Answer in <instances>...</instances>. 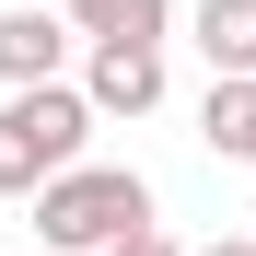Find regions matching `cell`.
<instances>
[{
    "mask_svg": "<svg viewBox=\"0 0 256 256\" xmlns=\"http://www.w3.org/2000/svg\"><path fill=\"white\" fill-rule=\"evenodd\" d=\"M82 105H94V116H152L163 105V47H152V35H94Z\"/></svg>",
    "mask_w": 256,
    "mask_h": 256,
    "instance_id": "3957f363",
    "label": "cell"
},
{
    "mask_svg": "<svg viewBox=\"0 0 256 256\" xmlns=\"http://www.w3.org/2000/svg\"><path fill=\"white\" fill-rule=\"evenodd\" d=\"M82 140H94V105L70 82H0V198H35L58 163H82Z\"/></svg>",
    "mask_w": 256,
    "mask_h": 256,
    "instance_id": "7a4b0ae2",
    "label": "cell"
},
{
    "mask_svg": "<svg viewBox=\"0 0 256 256\" xmlns=\"http://www.w3.org/2000/svg\"><path fill=\"white\" fill-rule=\"evenodd\" d=\"M198 140L222 163H256V70H210V105H198Z\"/></svg>",
    "mask_w": 256,
    "mask_h": 256,
    "instance_id": "5b68a950",
    "label": "cell"
},
{
    "mask_svg": "<svg viewBox=\"0 0 256 256\" xmlns=\"http://www.w3.org/2000/svg\"><path fill=\"white\" fill-rule=\"evenodd\" d=\"M70 35H152L163 47V24H175V0H58Z\"/></svg>",
    "mask_w": 256,
    "mask_h": 256,
    "instance_id": "52a82bcc",
    "label": "cell"
},
{
    "mask_svg": "<svg viewBox=\"0 0 256 256\" xmlns=\"http://www.w3.org/2000/svg\"><path fill=\"white\" fill-rule=\"evenodd\" d=\"M198 256H256V233H222V244H198Z\"/></svg>",
    "mask_w": 256,
    "mask_h": 256,
    "instance_id": "9c48e42d",
    "label": "cell"
},
{
    "mask_svg": "<svg viewBox=\"0 0 256 256\" xmlns=\"http://www.w3.org/2000/svg\"><path fill=\"white\" fill-rule=\"evenodd\" d=\"M140 222H152V175H128V163H58V175L35 186V233L58 256H105Z\"/></svg>",
    "mask_w": 256,
    "mask_h": 256,
    "instance_id": "6da1fadb",
    "label": "cell"
},
{
    "mask_svg": "<svg viewBox=\"0 0 256 256\" xmlns=\"http://www.w3.org/2000/svg\"><path fill=\"white\" fill-rule=\"evenodd\" d=\"M105 256H186V244H175V233H163V222H140V233H116Z\"/></svg>",
    "mask_w": 256,
    "mask_h": 256,
    "instance_id": "ba28073f",
    "label": "cell"
},
{
    "mask_svg": "<svg viewBox=\"0 0 256 256\" xmlns=\"http://www.w3.org/2000/svg\"><path fill=\"white\" fill-rule=\"evenodd\" d=\"M198 58L210 70H256V0H198Z\"/></svg>",
    "mask_w": 256,
    "mask_h": 256,
    "instance_id": "8992f818",
    "label": "cell"
},
{
    "mask_svg": "<svg viewBox=\"0 0 256 256\" xmlns=\"http://www.w3.org/2000/svg\"><path fill=\"white\" fill-rule=\"evenodd\" d=\"M58 58H70V12H0V82H58Z\"/></svg>",
    "mask_w": 256,
    "mask_h": 256,
    "instance_id": "277c9868",
    "label": "cell"
}]
</instances>
